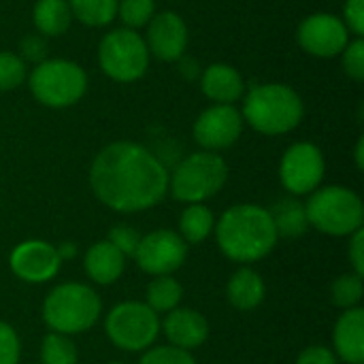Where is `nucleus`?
Masks as SVG:
<instances>
[{
    "label": "nucleus",
    "mask_w": 364,
    "mask_h": 364,
    "mask_svg": "<svg viewBox=\"0 0 364 364\" xmlns=\"http://www.w3.org/2000/svg\"><path fill=\"white\" fill-rule=\"evenodd\" d=\"M90 186L96 198L109 209L136 213L156 207L166 196L168 171L143 145L115 141L94 158Z\"/></svg>",
    "instance_id": "obj_1"
},
{
    "label": "nucleus",
    "mask_w": 364,
    "mask_h": 364,
    "mask_svg": "<svg viewBox=\"0 0 364 364\" xmlns=\"http://www.w3.org/2000/svg\"><path fill=\"white\" fill-rule=\"evenodd\" d=\"M213 230L222 254L235 262L262 260L279 239L269 209L250 203L226 209Z\"/></svg>",
    "instance_id": "obj_2"
},
{
    "label": "nucleus",
    "mask_w": 364,
    "mask_h": 364,
    "mask_svg": "<svg viewBox=\"0 0 364 364\" xmlns=\"http://www.w3.org/2000/svg\"><path fill=\"white\" fill-rule=\"evenodd\" d=\"M243 122H247L256 132L267 136H277L294 130L305 107L296 90L284 83H262L254 85L243 100Z\"/></svg>",
    "instance_id": "obj_3"
},
{
    "label": "nucleus",
    "mask_w": 364,
    "mask_h": 364,
    "mask_svg": "<svg viewBox=\"0 0 364 364\" xmlns=\"http://www.w3.org/2000/svg\"><path fill=\"white\" fill-rule=\"evenodd\" d=\"M102 311L100 296L83 284H60L43 303L45 324L60 335H81L90 331Z\"/></svg>",
    "instance_id": "obj_4"
},
{
    "label": "nucleus",
    "mask_w": 364,
    "mask_h": 364,
    "mask_svg": "<svg viewBox=\"0 0 364 364\" xmlns=\"http://www.w3.org/2000/svg\"><path fill=\"white\" fill-rule=\"evenodd\" d=\"M305 211L309 226L331 237H352L364 224L363 198L343 186L314 190Z\"/></svg>",
    "instance_id": "obj_5"
},
{
    "label": "nucleus",
    "mask_w": 364,
    "mask_h": 364,
    "mask_svg": "<svg viewBox=\"0 0 364 364\" xmlns=\"http://www.w3.org/2000/svg\"><path fill=\"white\" fill-rule=\"evenodd\" d=\"M228 181V164L215 151H196L183 158L168 175V190L175 200L194 205L213 198Z\"/></svg>",
    "instance_id": "obj_6"
},
{
    "label": "nucleus",
    "mask_w": 364,
    "mask_h": 364,
    "mask_svg": "<svg viewBox=\"0 0 364 364\" xmlns=\"http://www.w3.org/2000/svg\"><path fill=\"white\" fill-rule=\"evenodd\" d=\"M28 85L41 105L51 109H66L83 98L87 90V75L77 62L62 58L43 60L32 68Z\"/></svg>",
    "instance_id": "obj_7"
},
{
    "label": "nucleus",
    "mask_w": 364,
    "mask_h": 364,
    "mask_svg": "<svg viewBox=\"0 0 364 364\" xmlns=\"http://www.w3.org/2000/svg\"><path fill=\"white\" fill-rule=\"evenodd\" d=\"M98 62L102 73L119 83L141 79L149 66L145 38L130 28H117L102 36L98 45Z\"/></svg>",
    "instance_id": "obj_8"
},
{
    "label": "nucleus",
    "mask_w": 364,
    "mask_h": 364,
    "mask_svg": "<svg viewBox=\"0 0 364 364\" xmlns=\"http://www.w3.org/2000/svg\"><path fill=\"white\" fill-rule=\"evenodd\" d=\"M105 333L115 348L124 352H143L158 339L160 318L145 303H119L109 311Z\"/></svg>",
    "instance_id": "obj_9"
},
{
    "label": "nucleus",
    "mask_w": 364,
    "mask_h": 364,
    "mask_svg": "<svg viewBox=\"0 0 364 364\" xmlns=\"http://www.w3.org/2000/svg\"><path fill=\"white\" fill-rule=\"evenodd\" d=\"M326 173L324 154L318 145L301 141L286 149L282 162H279V179L282 186L294 194H311L320 188Z\"/></svg>",
    "instance_id": "obj_10"
},
{
    "label": "nucleus",
    "mask_w": 364,
    "mask_h": 364,
    "mask_svg": "<svg viewBox=\"0 0 364 364\" xmlns=\"http://www.w3.org/2000/svg\"><path fill=\"white\" fill-rule=\"evenodd\" d=\"M141 271L149 275H171L183 267L188 258V243L175 230H154L141 237L139 247L132 256Z\"/></svg>",
    "instance_id": "obj_11"
},
{
    "label": "nucleus",
    "mask_w": 364,
    "mask_h": 364,
    "mask_svg": "<svg viewBox=\"0 0 364 364\" xmlns=\"http://www.w3.org/2000/svg\"><path fill=\"white\" fill-rule=\"evenodd\" d=\"M299 45L316 58H335L341 55L350 43V30L337 15L314 13L303 19L296 32Z\"/></svg>",
    "instance_id": "obj_12"
},
{
    "label": "nucleus",
    "mask_w": 364,
    "mask_h": 364,
    "mask_svg": "<svg viewBox=\"0 0 364 364\" xmlns=\"http://www.w3.org/2000/svg\"><path fill=\"white\" fill-rule=\"evenodd\" d=\"M243 115L232 105H213L194 122V139L205 151H220L239 141Z\"/></svg>",
    "instance_id": "obj_13"
},
{
    "label": "nucleus",
    "mask_w": 364,
    "mask_h": 364,
    "mask_svg": "<svg viewBox=\"0 0 364 364\" xmlns=\"http://www.w3.org/2000/svg\"><path fill=\"white\" fill-rule=\"evenodd\" d=\"M11 271L15 277H19L26 284H45L51 282L62 267V258L58 256L55 245L41 241V239H30L21 241L15 245L9 258Z\"/></svg>",
    "instance_id": "obj_14"
},
{
    "label": "nucleus",
    "mask_w": 364,
    "mask_h": 364,
    "mask_svg": "<svg viewBox=\"0 0 364 364\" xmlns=\"http://www.w3.org/2000/svg\"><path fill=\"white\" fill-rule=\"evenodd\" d=\"M188 26L186 21L173 13L162 11L156 13L147 23V36L145 45L149 55H156L162 62H175L183 55L188 49Z\"/></svg>",
    "instance_id": "obj_15"
},
{
    "label": "nucleus",
    "mask_w": 364,
    "mask_h": 364,
    "mask_svg": "<svg viewBox=\"0 0 364 364\" xmlns=\"http://www.w3.org/2000/svg\"><path fill=\"white\" fill-rule=\"evenodd\" d=\"M162 331L173 348L192 352L209 339V322L194 309H173L166 314Z\"/></svg>",
    "instance_id": "obj_16"
},
{
    "label": "nucleus",
    "mask_w": 364,
    "mask_h": 364,
    "mask_svg": "<svg viewBox=\"0 0 364 364\" xmlns=\"http://www.w3.org/2000/svg\"><path fill=\"white\" fill-rule=\"evenodd\" d=\"M200 87L203 94L215 105H232L245 94V81L241 73L226 62H215L207 66L200 77Z\"/></svg>",
    "instance_id": "obj_17"
},
{
    "label": "nucleus",
    "mask_w": 364,
    "mask_h": 364,
    "mask_svg": "<svg viewBox=\"0 0 364 364\" xmlns=\"http://www.w3.org/2000/svg\"><path fill=\"white\" fill-rule=\"evenodd\" d=\"M337 356L346 364L364 363V309L352 307L337 320L333 333Z\"/></svg>",
    "instance_id": "obj_18"
},
{
    "label": "nucleus",
    "mask_w": 364,
    "mask_h": 364,
    "mask_svg": "<svg viewBox=\"0 0 364 364\" xmlns=\"http://www.w3.org/2000/svg\"><path fill=\"white\" fill-rule=\"evenodd\" d=\"M83 269L92 282H96L100 286H109L122 277V273L126 269V256L105 239V241L94 243L85 252Z\"/></svg>",
    "instance_id": "obj_19"
},
{
    "label": "nucleus",
    "mask_w": 364,
    "mask_h": 364,
    "mask_svg": "<svg viewBox=\"0 0 364 364\" xmlns=\"http://www.w3.org/2000/svg\"><path fill=\"white\" fill-rule=\"evenodd\" d=\"M264 292H267V288H264L262 277L250 267L239 269L228 279V286H226V299L239 311L256 309L264 301Z\"/></svg>",
    "instance_id": "obj_20"
},
{
    "label": "nucleus",
    "mask_w": 364,
    "mask_h": 364,
    "mask_svg": "<svg viewBox=\"0 0 364 364\" xmlns=\"http://www.w3.org/2000/svg\"><path fill=\"white\" fill-rule=\"evenodd\" d=\"M32 19L41 36H60L70 28L73 13L68 0H36Z\"/></svg>",
    "instance_id": "obj_21"
},
{
    "label": "nucleus",
    "mask_w": 364,
    "mask_h": 364,
    "mask_svg": "<svg viewBox=\"0 0 364 364\" xmlns=\"http://www.w3.org/2000/svg\"><path fill=\"white\" fill-rule=\"evenodd\" d=\"M273 226L277 230V237H301L309 228L305 205L296 198H282L269 209Z\"/></svg>",
    "instance_id": "obj_22"
},
{
    "label": "nucleus",
    "mask_w": 364,
    "mask_h": 364,
    "mask_svg": "<svg viewBox=\"0 0 364 364\" xmlns=\"http://www.w3.org/2000/svg\"><path fill=\"white\" fill-rule=\"evenodd\" d=\"M215 228V218L211 213L209 207H205L203 203H194L188 205L179 218V237L186 243H203Z\"/></svg>",
    "instance_id": "obj_23"
},
{
    "label": "nucleus",
    "mask_w": 364,
    "mask_h": 364,
    "mask_svg": "<svg viewBox=\"0 0 364 364\" xmlns=\"http://www.w3.org/2000/svg\"><path fill=\"white\" fill-rule=\"evenodd\" d=\"M183 296L181 284L171 275H160L147 286V307L156 314H168L179 307Z\"/></svg>",
    "instance_id": "obj_24"
},
{
    "label": "nucleus",
    "mask_w": 364,
    "mask_h": 364,
    "mask_svg": "<svg viewBox=\"0 0 364 364\" xmlns=\"http://www.w3.org/2000/svg\"><path fill=\"white\" fill-rule=\"evenodd\" d=\"M119 0H68L70 13L85 26L102 28L117 17Z\"/></svg>",
    "instance_id": "obj_25"
},
{
    "label": "nucleus",
    "mask_w": 364,
    "mask_h": 364,
    "mask_svg": "<svg viewBox=\"0 0 364 364\" xmlns=\"http://www.w3.org/2000/svg\"><path fill=\"white\" fill-rule=\"evenodd\" d=\"M77 348L68 339V335L49 333L41 346V360L43 364H77Z\"/></svg>",
    "instance_id": "obj_26"
},
{
    "label": "nucleus",
    "mask_w": 364,
    "mask_h": 364,
    "mask_svg": "<svg viewBox=\"0 0 364 364\" xmlns=\"http://www.w3.org/2000/svg\"><path fill=\"white\" fill-rule=\"evenodd\" d=\"M364 284L363 277L356 273L350 275H341L335 279V284L331 286V301L341 307V309H352L358 307V303L363 301Z\"/></svg>",
    "instance_id": "obj_27"
},
{
    "label": "nucleus",
    "mask_w": 364,
    "mask_h": 364,
    "mask_svg": "<svg viewBox=\"0 0 364 364\" xmlns=\"http://www.w3.org/2000/svg\"><path fill=\"white\" fill-rule=\"evenodd\" d=\"M117 15L126 28L130 30L143 28L156 15V0H119Z\"/></svg>",
    "instance_id": "obj_28"
},
{
    "label": "nucleus",
    "mask_w": 364,
    "mask_h": 364,
    "mask_svg": "<svg viewBox=\"0 0 364 364\" xmlns=\"http://www.w3.org/2000/svg\"><path fill=\"white\" fill-rule=\"evenodd\" d=\"M26 81V62L11 51H0V92H11Z\"/></svg>",
    "instance_id": "obj_29"
},
{
    "label": "nucleus",
    "mask_w": 364,
    "mask_h": 364,
    "mask_svg": "<svg viewBox=\"0 0 364 364\" xmlns=\"http://www.w3.org/2000/svg\"><path fill=\"white\" fill-rule=\"evenodd\" d=\"M139 364H196V360L186 350H179L173 346H160V348L147 350Z\"/></svg>",
    "instance_id": "obj_30"
},
{
    "label": "nucleus",
    "mask_w": 364,
    "mask_h": 364,
    "mask_svg": "<svg viewBox=\"0 0 364 364\" xmlns=\"http://www.w3.org/2000/svg\"><path fill=\"white\" fill-rule=\"evenodd\" d=\"M341 60H343V70L350 79L354 81H363L364 79V41L356 38L350 41L346 45V49L341 51Z\"/></svg>",
    "instance_id": "obj_31"
},
{
    "label": "nucleus",
    "mask_w": 364,
    "mask_h": 364,
    "mask_svg": "<svg viewBox=\"0 0 364 364\" xmlns=\"http://www.w3.org/2000/svg\"><path fill=\"white\" fill-rule=\"evenodd\" d=\"M107 241H109L113 247H117L124 256H134V252H136V247H139V241H141V235H139L132 226L117 224L115 228H111Z\"/></svg>",
    "instance_id": "obj_32"
},
{
    "label": "nucleus",
    "mask_w": 364,
    "mask_h": 364,
    "mask_svg": "<svg viewBox=\"0 0 364 364\" xmlns=\"http://www.w3.org/2000/svg\"><path fill=\"white\" fill-rule=\"evenodd\" d=\"M19 354L21 348L15 328L6 322H0V364H17Z\"/></svg>",
    "instance_id": "obj_33"
},
{
    "label": "nucleus",
    "mask_w": 364,
    "mask_h": 364,
    "mask_svg": "<svg viewBox=\"0 0 364 364\" xmlns=\"http://www.w3.org/2000/svg\"><path fill=\"white\" fill-rule=\"evenodd\" d=\"M343 23L350 32H354L358 38L364 34V0H346L343 4Z\"/></svg>",
    "instance_id": "obj_34"
},
{
    "label": "nucleus",
    "mask_w": 364,
    "mask_h": 364,
    "mask_svg": "<svg viewBox=\"0 0 364 364\" xmlns=\"http://www.w3.org/2000/svg\"><path fill=\"white\" fill-rule=\"evenodd\" d=\"M45 51H47V45H45V41H43V36L41 34H30V36H26L23 41H21V60L26 62V60H32V62H43V58H45Z\"/></svg>",
    "instance_id": "obj_35"
},
{
    "label": "nucleus",
    "mask_w": 364,
    "mask_h": 364,
    "mask_svg": "<svg viewBox=\"0 0 364 364\" xmlns=\"http://www.w3.org/2000/svg\"><path fill=\"white\" fill-rule=\"evenodd\" d=\"M296 364H337V356L324 346H311L301 352Z\"/></svg>",
    "instance_id": "obj_36"
},
{
    "label": "nucleus",
    "mask_w": 364,
    "mask_h": 364,
    "mask_svg": "<svg viewBox=\"0 0 364 364\" xmlns=\"http://www.w3.org/2000/svg\"><path fill=\"white\" fill-rule=\"evenodd\" d=\"M350 260L354 267V273L364 277V230H356L350 241Z\"/></svg>",
    "instance_id": "obj_37"
},
{
    "label": "nucleus",
    "mask_w": 364,
    "mask_h": 364,
    "mask_svg": "<svg viewBox=\"0 0 364 364\" xmlns=\"http://www.w3.org/2000/svg\"><path fill=\"white\" fill-rule=\"evenodd\" d=\"M55 250H58V256L62 258V262L75 258V254H77V245H75V243H62V245H58Z\"/></svg>",
    "instance_id": "obj_38"
},
{
    "label": "nucleus",
    "mask_w": 364,
    "mask_h": 364,
    "mask_svg": "<svg viewBox=\"0 0 364 364\" xmlns=\"http://www.w3.org/2000/svg\"><path fill=\"white\" fill-rule=\"evenodd\" d=\"M356 166L363 171L364 168V139L360 136L358 143H356Z\"/></svg>",
    "instance_id": "obj_39"
},
{
    "label": "nucleus",
    "mask_w": 364,
    "mask_h": 364,
    "mask_svg": "<svg viewBox=\"0 0 364 364\" xmlns=\"http://www.w3.org/2000/svg\"><path fill=\"white\" fill-rule=\"evenodd\" d=\"M109 364H122V363H109Z\"/></svg>",
    "instance_id": "obj_40"
}]
</instances>
